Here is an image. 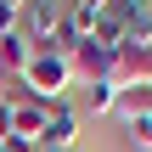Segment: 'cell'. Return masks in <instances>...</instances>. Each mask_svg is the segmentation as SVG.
<instances>
[{
  "label": "cell",
  "mask_w": 152,
  "mask_h": 152,
  "mask_svg": "<svg viewBox=\"0 0 152 152\" xmlns=\"http://www.w3.org/2000/svg\"><path fill=\"white\" fill-rule=\"evenodd\" d=\"M34 152H62V147H45V141H39V147H34Z\"/></svg>",
  "instance_id": "30bf717a"
},
{
  "label": "cell",
  "mask_w": 152,
  "mask_h": 152,
  "mask_svg": "<svg viewBox=\"0 0 152 152\" xmlns=\"http://www.w3.org/2000/svg\"><path fill=\"white\" fill-rule=\"evenodd\" d=\"M73 135H79V113L68 107V102H56L51 107V124H45V147H73Z\"/></svg>",
  "instance_id": "277c9868"
},
{
  "label": "cell",
  "mask_w": 152,
  "mask_h": 152,
  "mask_svg": "<svg viewBox=\"0 0 152 152\" xmlns=\"http://www.w3.org/2000/svg\"><path fill=\"white\" fill-rule=\"evenodd\" d=\"M85 90H90V96H85V113H96V118L113 113V96H118L113 85H85Z\"/></svg>",
  "instance_id": "5b68a950"
},
{
  "label": "cell",
  "mask_w": 152,
  "mask_h": 152,
  "mask_svg": "<svg viewBox=\"0 0 152 152\" xmlns=\"http://www.w3.org/2000/svg\"><path fill=\"white\" fill-rule=\"evenodd\" d=\"M0 152H34L28 141H17V135H0Z\"/></svg>",
  "instance_id": "ba28073f"
},
{
  "label": "cell",
  "mask_w": 152,
  "mask_h": 152,
  "mask_svg": "<svg viewBox=\"0 0 152 152\" xmlns=\"http://www.w3.org/2000/svg\"><path fill=\"white\" fill-rule=\"evenodd\" d=\"M68 6H90V11H102V6H107V0H68Z\"/></svg>",
  "instance_id": "9c48e42d"
},
{
  "label": "cell",
  "mask_w": 152,
  "mask_h": 152,
  "mask_svg": "<svg viewBox=\"0 0 152 152\" xmlns=\"http://www.w3.org/2000/svg\"><path fill=\"white\" fill-rule=\"evenodd\" d=\"M23 90H28L34 102H45V107L68 102V90H73V62L56 56V51H34L28 68H23Z\"/></svg>",
  "instance_id": "6da1fadb"
},
{
  "label": "cell",
  "mask_w": 152,
  "mask_h": 152,
  "mask_svg": "<svg viewBox=\"0 0 152 152\" xmlns=\"http://www.w3.org/2000/svg\"><path fill=\"white\" fill-rule=\"evenodd\" d=\"M124 135H130V147H135V152H152V118H141V124H130Z\"/></svg>",
  "instance_id": "8992f818"
},
{
  "label": "cell",
  "mask_w": 152,
  "mask_h": 152,
  "mask_svg": "<svg viewBox=\"0 0 152 152\" xmlns=\"http://www.w3.org/2000/svg\"><path fill=\"white\" fill-rule=\"evenodd\" d=\"M113 118L130 130V124H141V118H152V85H124L118 96H113Z\"/></svg>",
  "instance_id": "3957f363"
},
{
  "label": "cell",
  "mask_w": 152,
  "mask_h": 152,
  "mask_svg": "<svg viewBox=\"0 0 152 152\" xmlns=\"http://www.w3.org/2000/svg\"><path fill=\"white\" fill-rule=\"evenodd\" d=\"M62 11H68V0H23V23H17V34L39 51V45L51 39V28L62 23Z\"/></svg>",
  "instance_id": "7a4b0ae2"
},
{
  "label": "cell",
  "mask_w": 152,
  "mask_h": 152,
  "mask_svg": "<svg viewBox=\"0 0 152 152\" xmlns=\"http://www.w3.org/2000/svg\"><path fill=\"white\" fill-rule=\"evenodd\" d=\"M17 23H23V6L0 0V39H6V34H17Z\"/></svg>",
  "instance_id": "52a82bcc"
}]
</instances>
